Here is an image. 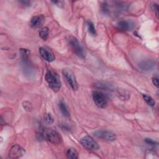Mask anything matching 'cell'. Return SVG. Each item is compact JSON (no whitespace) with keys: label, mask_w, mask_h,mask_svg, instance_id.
<instances>
[{"label":"cell","mask_w":159,"mask_h":159,"mask_svg":"<svg viewBox=\"0 0 159 159\" xmlns=\"http://www.w3.org/2000/svg\"><path fill=\"white\" fill-rule=\"evenodd\" d=\"M45 79L50 88L54 91L58 92L61 88V81L58 75L53 70H47L45 75Z\"/></svg>","instance_id":"1"},{"label":"cell","mask_w":159,"mask_h":159,"mask_svg":"<svg viewBox=\"0 0 159 159\" xmlns=\"http://www.w3.org/2000/svg\"><path fill=\"white\" fill-rule=\"evenodd\" d=\"M41 138H43L53 143H60L62 142V137L54 129H48L40 131L39 134Z\"/></svg>","instance_id":"2"},{"label":"cell","mask_w":159,"mask_h":159,"mask_svg":"<svg viewBox=\"0 0 159 159\" xmlns=\"http://www.w3.org/2000/svg\"><path fill=\"white\" fill-rule=\"evenodd\" d=\"M69 43L71 46L74 53L80 58H84L86 55V52L83 47L78 42V39L74 37H70L69 38Z\"/></svg>","instance_id":"3"},{"label":"cell","mask_w":159,"mask_h":159,"mask_svg":"<svg viewBox=\"0 0 159 159\" xmlns=\"http://www.w3.org/2000/svg\"><path fill=\"white\" fill-rule=\"evenodd\" d=\"M81 144L89 150H97L99 148L98 143L91 136L86 135L80 140Z\"/></svg>","instance_id":"4"},{"label":"cell","mask_w":159,"mask_h":159,"mask_svg":"<svg viewBox=\"0 0 159 159\" xmlns=\"http://www.w3.org/2000/svg\"><path fill=\"white\" fill-rule=\"evenodd\" d=\"M93 99L95 104L99 108H105L107 105V96L100 91H94L93 93Z\"/></svg>","instance_id":"5"},{"label":"cell","mask_w":159,"mask_h":159,"mask_svg":"<svg viewBox=\"0 0 159 159\" xmlns=\"http://www.w3.org/2000/svg\"><path fill=\"white\" fill-rule=\"evenodd\" d=\"M62 73L70 87L73 90H77L78 88V84L70 68H65L63 70Z\"/></svg>","instance_id":"6"},{"label":"cell","mask_w":159,"mask_h":159,"mask_svg":"<svg viewBox=\"0 0 159 159\" xmlns=\"http://www.w3.org/2000/svg\"><path fill=\"white\" fill-rule=\"evenodd\" d=\"M24 149L19 145H12L8 153V158H19L25 154Z\"/></svg>","instance_id":"7"},{"label":"cell","mask_w":159,"mask_h":159,"mask_svg":"<svg viewBox=\"0 0 159 159\" xmlns=\"http://www.w3.org/2000/svg\"><path fill=\"white\" fill-rule=\"evenodd\" d=\"M94 135L98 138L102 139L107 141H113L116 140V135L111 131L106 130H98L94 132Z\"/></svg>","instance_id":"8"},{"label":"cell","mask_w":159,"mask_h":159,"mask_svg":"<svg viewBox=\"0 0 159 159\" xmlns=\"http://www.w3.org/2000/svg\"><path fill=\"white\" fill-rule=\"evenodd\" d=\"M156 65V62L152 59H147L142 60L139 64V68L142 71H150L153 70Z\"/></svg>","instance_id":"9"},{"label":"cell","mask_w":159,"mask_h":159,"mask_svg":"<svg viewBox=\"0 0 159 159\" xmlns=\"http://www.w3.org/2000/svg\"><path fill=\"white\" fill-rule=\"evenodd\" d=\"M39 52L41 57L46 61L52 62L55 60V56L53 52L46 47H42L39 48Z\"/></svg>","instance_id":"10"},{"label":"cell","mask_w":159,"mask_h":159,"mask_svg":"<svg viewBox=\"0 0 159 159\" xmlns=\"http://www.w3.org/2000/svg\"><path fill=\"white\" fill-rule=\"evenodd\" d=\"M117 27L123 31H130L134 28V24L130 20H123L118 22Z\"/></svg>","instance_id":"11"},{"label":"cell","mask_w":159,"mask_h":159,"mask_svg":"<svg viewBox=\"0 0 159 159\" xmlns=\"http://www.w3.org/2000/svg\"><path fill=\"white\" fill-rule=\"evenodd\" d=\"M45 20V17L43 15H37L32 17L30 25L32 28H38L40 27Z\"/></svg>","instance_id":"12"},{"label":"cell","mask_w":159,"mask_h":159,"mask_svg":"<svg viewBox=\"0 0 159 159\" xmlns=\"http://www.w3.org/2000/svg\"><path fill=\"white\" fill-rule=\"evenodd\" d=\"M94 87L98 89H101L103 90H109L112 91L114 90V86L110 84L109 83L104 82V81H98L94 84Z\"/></svg>","instance_id":"13"},{"label":"cell","mask_w":159,"mask_h":159,"mask_svg":"<svg viewBox=\"0 0 159 159\" xmlns=\"http://www.w3.org/2000/svg\"><path fill=\"white\" fill-rule=\"evenodd\" d=\"M59 109H60L61 113L62 114V115L64 117H65L66 118L70 117V112L68 110V107H67L65 102H63V101H61L59 102Z\"/></svg>","instance_id":"14"},{"label":"cell","mask_w":159,"mask_h":159,"mask_svg":"<svg viewBox=\"0 0 159 159\" xmlns=\"http://www.w3.org/2000/svg\"><path fill=\"white\" fill-rule=\"evenodd\" d=\"M66 156L68 158L76 159L78 158V153L75 148H70L66 152Z\"/></svg>","instance_id":"15"},{"label":"cell","mask_w":159,"mask_h":159,"mask_svg":"<svg viewBox=\"0 0 159 159\" xmlns=\"http://www.w3.org/2000/svg\"><path fill=\"white\" fill-rule=\"evenodd\" d=\"M49 30L48 27H43L39 31V36L43 40H46L48 37Z\"/></svg>","instance_id":"16"},{"label":"cell","mask_w":159,"mask_h":159,"mask_svg":"<svg viewBox=\"0 0 159 159\" xmlns=\"http://www.w3.org/2000/svg\"><path fill=\"white\" fill-rule=\"evenodd\" d=\"M20 52L21 53V57L24 61H27L29 59V57L30 55V51L28 49H25V48H21L20 49Z\"/></svg>","instance_id":"17"},{"label":"cell","mask_w":159,"mask_h":159,"mask_svg":"<svg viewBox=\"0 0 159 159\" xmlns=\"http://www.w3.org/2000/svg\"><path fill=\"white\" fill-rule=\"evenodd\" d=\"M142 96H143V98L144 100L145 101V102H146L148 105H150V106H155V101L153 100V99L151 96H148V95H147V94H143Z\"/></svg>","instance_id":"18"},{"label":"cell","mask_w":159,"mask_h":159,"mask_svg":"<svg viewBox=\"0 0 159 159\" xmlns=\"http://www.w3.org/2000/svg\"><path fill=\"white\" fill-rule=\"evenodd\" d=\"M87 25H88V28L89 32L91 35H95L96 34V30L95 27L94 25V24L92 22H91V21H88L87 22Z\"/></svg>","instance_id":"19"},{"label":"cell","mask_w":159,"mask_h":159,"mask_svg":"<svg viewBox=\"0 0 159 159\" xmlns=\"http://www.w3.org/2000/svg\"><path fill=\"white\" fill-rule=\"evenodd\" d=\"M43 119L45 122L48 125H50L53 122V118L52 116L49 113H46L44 114Z\"/></svg>","instance_id":"20"},{"label":"cell","mask_w":159,"mask_h":159,"mask_svg":"<svg viewBox=\"0 0 159 159\" xmlns=\"http://www.w3.org/2000/svg\"><path fill=\"white\" fill-rule=\"evenodd\" d=\"M22 106H23L24 109L25 111H30L32 110V104L29 101H24V102H23Z\"/></svg>","instance_id":"21"},{"label":"cell","mask_w":159,"mask_h":159,"mask_svg":"<svg viewBox=\"0 0 159 159\" xmlns=\"http://www.w3.org/2000/svg\"><path fill=\"white\" fill-rule=\"evenodd\" d=\"M145 143L147 144L150 145H151L152 147H155V146L157 145V143L155 141H154V140H152L150 139H145Z\"/></svg>","instance_id":"22"},{"label":"cell","mask_w":159,"mask_h":159,"mask_svg":"<svg viewBox=\"0 0 159 159\" xmlns=\"http://www.w3.org/2000/svg\"><path fill=\"white\" fill-rule=\"evenodd\" d=\"M152 83L157 88H158V78L157 76H153L152 78Z\"/></svg>","instance_id":"23"},{"label":"cell","mask_w":159,"mask_h":159,"mask_svg":"<svg viewBox=\"0 0 159 159\" xmlns=\"http://www.w3.org/2000/svg\"><path fill=\"white\" fill-rule=\"evenodd\" d=\"M153 9L156 11L157 14H158V5L156 4H154L153 5Z\"/></svg>","instance_id":"24"},{"label":"cell","mask_w":159,"mask_h":159,"mask_svg":"<svg viewBox=\"0 0 159 159\" xmlns=\"http://www.w3.org/2000/svg\"><path fill=\"white\" fill-rule=\"evenodd\" d=\"M20 2L22 4H23V5H25V6H29L30 4V2H29V1H20Z\"/></svg>","instance_id":"25"}]
</instances>
